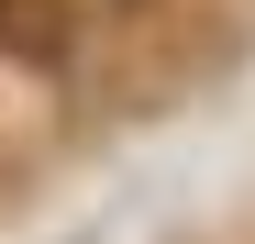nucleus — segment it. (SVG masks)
I'll list each match as a JSON object with an SVG mask.
<instances>
[{"mask_svg":"<svg viewBox=\"0 0 255 244\" xmlns=\"http://www.w3.org/2000/svg\"><path fill=\"white\" fill-rule=\"evenodd\" d=\"M78 45V0H0V56L11 67H67Z\"/></svg>","mask_w":255,"mask_h":244,"instance_id":"f257e3e1","label":"nucleus"},{"mask_svg":"<svg viewBox=\"0 0 255 244\" xmlns=\"http://www.w3.org/2000/svg\"><path fill=\"white\" fill-rule=\"evenodd\" d=\"M122 11H133V0H122Z\"/></svg>","mask_w":255,"mask_h":244,"instance_id":"f03ea898","label":"nucleus"}]
</instances>
